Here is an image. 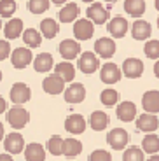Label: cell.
Here are the masks:
<instances>
[{"mask_svg":"<svg viewBox=\"0 0 159 161\" xmlns=\"http://www.w3.org/2000/svg\"><path fill=\"white\" fill-rule=\"evenodd\" d=\"M5 114H7V123L16 130L25 128L28 125V121H30V112L26 109H23L21 105H16V107L9 109Z\"/></svg>","mask_w":159,"mask_h":161,"instance_id":"cell-1","label":"cell"},{"mask_svg":"<svg viewBox=\"0 0 159 161\" xmlns=\"http://www.w3.org/2000/svg\"><path fill=\"white\" fill-rule=\"evenodd\" d=\"M33 54H32V47H16L11 54V63L14 69L21 70L26 69L30 63H33Z\"/></svg>","mask_w":159,"mask_h":161,"instance_id":"cell-2","label":"cell"},{"mask_svg":"<svg viewBox=\"0 0 159 161\" xmlns=\"http://www.w3.org/2000/svg\"><path fill=\"white\" fill-rule=\"evenodd\" d=\"M77 67H79V70L82 74H95L96 70L100 69V60L98 56H96L93 51H86L82 53L79 56V60H77Z\"/></svg>","mask_w":159,"mask_h":161,"instance_id":"cell-3","label":"cell"},{"mask_svg":"<svg viewBox=\"0 0 159 161\" xmlns=\"http://www.w3.org/2000/svg\"><path fill=\"white\" fill-rule=\"evenodd\" d=\"M107 142L114 151H123L129 142V135L124 128H112L107 133Z\"/></svg>","mask_w":159,"mask_h":161,"instance_id":"cell-4","label":"cell"},{"mask_svg":"<svg viewBox=\"0 0 159 161\" xmlns=\"http://www.w3.org/2000/svg\"><path fill=\"white\" fill-rule=\"evenodd\" d=\"M58 51H60V54H61L63 60L72 61V60H75V58L80 56V44H79V40L65 39V40H61Z\"/></svg>","mask_w":159,"mask_h":161,"instance_id":"cell-5","label":"cell"},{"mask_svg":"<svg viewBox=\"0 0 159 161\" xmlns=\"http://www.w3.org/2000/svg\"><path fill=\"white\" fill-rule=\"evenodd\" d=\"M121 77H123V69H119L115 63L108 61L100 69V79L105 84H115V82L121 80Z\"/></svg>","mask_w":159,"mask_h":161,"instance_id":"cell-6","label":"cell"},{"mask_svg":"<svg viewBox=\"0 0 159 161\" xmlns=\"http://www.w3.org/2000/svg\"><path fill=\"white\" fill-rule=\"evenodd\" d=\"M65 79L61 75H58V74H51V75H47L44 80H42V88H44V91L47 93V95H60V93H65Z\"/></svg>","mask_w":159,"mask_h":161,"instance_id":"cell-7","label":"cell"},{"mask_svg":"<svg viewBox=\"0 0 159 161\" xmlns=\"http://www.w3.org/2000/svg\"><path fill=\"white\" fill-rule=\"evenodd\" d=\"M4 147H5V151H7L9 154H19V153H23L25 147H26V145H25L23 135L18 133V131H12V133H9V135H5Z\"/></svg>","mask_w":159,"mask_h":161,"instance_id":"cell-8","label":"cell"},{"mask_svg":"<svg viewBox=\"0 0 159 161\" xmlns=\"http://www.w3.org/2000/svg\"><path fill=\"white\" fill-rule=\"evenodd\" d=\"M65 102L67 103H82L84 98H86V88H84V84H80V82H72L70 86H68L67 89H65Z\"/></svg>","mask_w":159,"mask_h":161,"instance_id":"cell-9","label":"cell"},{"mask_svg":"<svg viewBox=\"0 0 159 161\" xmlns=\"http://www.w3.org/2000/svg\"><path fill=\"white\" fill-rule=\"evenodd\" d=\"M95 33V23L91 19H77L74 23L75 40H89Z\"/></svg>","mask_w":159,"mask_h":161,"instance_id":"cell-10","label":"cell"},{"mask_svg":"<svg viewBox=\"0 0 159 161\" xmlns=\"http://www.w3.org/2000/svg\"><path fill=\"white\" fill-rule=\"evenodd\" d=\"M143 61L140 58H126L123 63V74L128 79H138L143 74Z\"/></svg>","mask_w":159,"mask_h":161,"instance_id":"cell-11","label":"cell"},{"mask_svg":"<svg viewBox=\"0 0 159 161\" xmlns=\"http://www.w3.org/2000/svg\"><path fill=\"white\" fill-rule=\"evenodd\" d=\"M136 128L143 133H154L156 130L159 128V117L157 114H149V112H143L138 116L136 119Z\"/></svg>","mask_w":159,"mask_h":161,"instance_id":"cell-12","label":"cell"},{"mask_svg":"<svg viewBox=\"0 0 159 161\" xmlns=\"http://www.w3.org/2000/svg\"><path fill=\"white\" fill-rule=\"evenodd\" d=\"M11 100L12 103H16V105H23L26 103L30 98H32V89L28 88L25 82H16V84H12L11 88Z\"/></svg>","mask_w":159,"mask_h":161,"instance_id":"cell-13","label":"cell"},{"mask_svg":"<svg viewBox=\"0 0 159 161\" xmlns=\"http://www.w3.org/2000/svg\"><path fill=\"white\" fill-rule=\"evenodd\" d=\"M115 42L114 39H110V37H101V39H98L95 42V51L96 54H98L100 58H105V60H108V58H112L115 54Z\"/></svg>","mask_w":159,"mask_h":161,"instance_id":"cell-14","label":"cell"},{"mask_svg":"<svg viewBox=\"0 0 159 161\" xmlns=\"http://www.w3.org/2000/svg\"><path fill=\"white\" fill-rule=\"evenodd\" d=\"M86 14H88V19H91L95 25H103L108 19V7L101 5L100 2H93L88 7Z\"/></svg>","mask_w":159,"mask_h":161,"instance_id":"cell-15","label":"cell"},{"mask_svg":"<svg viewBox=\"0 0 159 161\" xmlns=\"http://www.w3.org/2000/svg\"><path fill=\"white\" fill-rule=\"evenodd\" d=\"M128 19H124L123 16H115L114 19H110V23L107 25V32L110 33V37L114 39H123L124 35L128 33Z\"/></svg>","mask_w":159,"mask_h":161,"instance_id":"cell-16","label":"cell"},{"mask_svg":"<svg viewBox=\"0 0 159 161\" xmlns=\"http://www.w3.org/2000/svg\"><path fill=\"white\" fill-rule=\"evenodd\" d=\"M142 107L149 114H157L159 112V89H151L145 91L142 97Z\"/></svg>","mask_w":159,"mask_h":161,"instance_id":"cell-17","label":"cell"},{"mask_svg":"<svg viewBox=\"0 0 159 161\" xmlns=\"http://www.w3.org/2000/svg\"><path fill=\"white\" fill-rule=\"evenodd\" d=\"M115 114H117V117H119L121 121H124V123H129V121H135L136 119V114H138V110H136V105L133 103V102H121L119 105H117V109H115Z\"/></svg>","mask_w":159,"mask_h":161,"instance_id":"cell-18","label":"cell"},{"mask_svg":"<svg viewBox=\"0 0 159 161\" xmlns=\"http://www.w3.org/2000/svg\"><path fill=\"white\" fill-rule=\"evenodd\" d=\"M65 130L72 135H80L86 130V119L80 114H72L65 119Z\"/></svg>","mask_w":159,"mask_h":161,"instance_id":"cell-19","label":"cell"},{"mask_svg":"<svg viewBox=\"0 0 159 161\" xmlns=\"http://www.w3.org/2000/svg\"><path fill=\"white\" fill-rule=\"evenodd\" d=\"M152 33V26L145 19H136L131 26V35L135 40H147Z\"/></svg>","mask_w":159,"mask_h":161,"instance_id":"cell-20","label":"cell"},{"mask_svg":"<svg viewBox=\"0 0 159 161\" xmlns=\"http://www.w3.org/2000/svg\"><path fill=\"white\" fill-rule=\"evenodd\" d=\"M23 156L26 161H46V149L37 142H32L25 147Z\"/></svg>","mask_w":159,"mask_h":161,"instance_id":"cell-21","label":"cell"},{"mask_svg":"<svg viewBox=\"0 0 159 161\" xmlns=\"http://www.w3.org/2000/svg\"><path fill=\"white\" fill-rule=\"evenodd\" d=\"M52 67H54V60H52V56L49 53H40V54L35 56V60H33V69L39 74L49 72Z\"/></svg>","mask_w":159,"mask_h":161,"instance_id":"cell-22","label":"cell"},{"mask_svg":"<svg viewBox=\"0 0 159 161\" xmlns=\"http://www.w3.org/2000/svg\"><path fill=\"white\" fill-rule=\"evenodd\" d=\"M23 21L18 19V18H12V19H9L7 23H5L4 26V33H5V39L7 40H14L18 39L19 35H23Z\"/></svg>","mask_w":159,"mask_h":161,"instance_id":"cell-23","label":"cell"},{"mask_svg":"<svg viewBox=\"0 0 159 161\" xmlns=\"http://www.w3.org/2000/svg\"><path fill=\"white\" fill-rule=\"evenodd\" d=\"M79 12H80L79 5L68 2L67 5H63V7L60 9L58 19H60L61 23H72V21H77V18H79Z\"/></svg>","mask_w":159,"mask_h":161,"instance_id":"cell-24","label":"cell"},{"mask_svg":"<svg viewBox=\"0 0 159 161\" xmlns=\"http://www.w3.org/2000/svg\"><path fill=\"white\" fill-rule=\"evenodd\" d=\"M54 74L61 75L65 79V82H72L75 79V67L70 63V61H60V63L54 65Z\"/></svg>","mask_w":159,"mask_h":161,"instance_id":"cell-25","label":"cell"},{"mask_svg":"<svg viewBox=\"0 0 159 161\" xmlns=\"http://www.w3.org/2000/svg\"><path fill=\"white\" fill-rule=\"evenodd\" d=\"M89 126L95 131H103L108 126V116L103 110H95V112H91V117H89Z\"/></svg>","mask_w":159,"mask_h":161,"instance_id":"cell-26","label":"cell"},{"mask_svg":"<svg viewBox=\"0 0 159 161\" xmlns=\"http://www.w3.org/2000/svg\"><path fill=\"white\" fill-rule=\"evenodd\" d=\"M60 32V25L58 21L52 19V18H47V19L40 21V33L46 37V39H54Z\"/></svg>","mask_w":159,"mask_h":161,"instance_id":"cell-27","label":"cell"},{"mask_svg":"<svg viewBox=\"0 0 159 161\" xmlns=\"http://www.w3.org/2000/svg\"><path fill=\"white\" fill-rule=\"evenodd\" d=\"M124 11L131 18H140L145 12V0H124Z\"/></svg>","mask_w":159,"mask_h":161,"instance_id":"cell-28","label":"cell"},{"mask_svg":"<svg viewBox=\"0 0 159 161\" xmlns=\"http://www.w3.org/2000/svg\"><path fill=\"white\" fill-rule=\"evenodd\" d=\"M82 153V142L77 138H65L63 142V156L67 158H75Z\"/></svg>","mask_w":159,"mask_h":161,"instance_id":"cell-29","label":"cell"},{"mask_svg":"<svg viewBox=\"0 0 159 161\" xmlns=\"http://www.w3.org/2000/svg\"><path fill=\"white\" fill-rule=\"evenodd\" d=\"M142 149H143V153L151 154V156L157 154L159 153V137L154 135V133H147L142 140Z\"/></svg>","mask_w":159,"mask_h":161,"instance_id":"cell-30","label":"cell"},{"mask_svg":"<svg viewBox=\"0 0 159 161\" xmlns=\"http://www.w3.org/2000/svg\"><path fill=\"white\" fill-rule=\"evenodd\" d=\"M42 37L44 35L40 32H37L35 28H26L23 32V40L28 47H39L40 42H42Z\"/></svg>","mask_w":159,"mask_h":161,"instance_id":"cell-31","label":"cell"},{"mask_svg":"<svg viewBox=\"0 0 159 161\" xmlns=\"http://www.w3.org/2000/svg\"><path fill=\"white\" fill-rule=\"evenodd\" d=\"M63 142L65 138H61L60 135H52L47 140V151L52 156H63Z\"/></svg>","mask_w":159,"mask_h":161,"instance_id":"cell-32","label":"cell"},{"mask_svg":"<svg viewBox=\"0 0 159 161\" xmlns=\"http://www.w3.org/2000/svg\"><path fill=\"white\" fill-rule=\"evenodd\" d=\"M123 161H145V153H143V149H140L136 145H131V147L124 149Z\"/></svg>","mask_w":159,"mask_h":161,"instance_id":"cell-33","label":"cell"},{"mask_svg":"<svg viewBox=\"0 0 159 161\" xmlns=\"http://www.w3.org/2000/svg\"><path fill=\"white\" fill-rule=\"evenodd\" d=\"M100 100H101V103H103L105 107H114V105H117V102H119V93L112 88H107V89L101 91Z\"/></svg>","mask_w":159,"mask_h":161,"instance_id":"cell-34","label":"cell"},{"mask_svg":"<svg viewBox=\"0 0 159 161\" xmlns=\"http://www.w3.org/2000/svg\"><path fill=\"white\" fill-rule=\"evenodd\" d=\"M143 53H145V56L151 58V60H159V40L157 39L147 40L145 46H143Z\"/></svg>","mask_w":159,"mask_h":161,"instance_id":"cell-35","label":"cell"},{"mask_svg":"<svg viewBox=\"0 0 159 161\" xmlns=\"http://www.w3.org/2000/svg\"><path fill=\"white\" fill-rule=\"evenodd\" d=\"M16 9V0H0V18H12Z\"/></svg>","mask_w":159,"mask_h":161,"instance_id":"cell-36","label":"cell"},{"mask_svg":"<svg viewBox=\"0 0 159 161\" xmlns=\"http://www.w3.org/2000/svg\"><path fill=\"white\" fill-rule=\"evenodd\" d=\"M49 4H51V0H30L28 9H30L32 14H42L49 9Z\"/></svg>","mask_w":159,"mask_h":161,"instance_id":"cell-37","label":"cell"},{"mask_svg":"<svg viewBox=\"0 0 159 161\" xmlns=\"http://www.w3.org/2000/svg\"><path fill=\"white\" fill-rule=\"evenodd\" d=\"M89 161H112V154L105 149H96L89 154Z\"/></svg>","mask_w":159,"mask_h":161,"instance_id":"cell-38","label":"cell"},{"mask_svg":"<svg viewBox=\"0 0 159 161\" xmlns=\"http://www.w3.org/2000/svg\"><path fill=\"white\" fill-rule=\"evenodd\" d=\"M11 44H9L7 40H0V61L2 60H7L11 58Z\"/></svg>","mask_w":159,"mask_h":161,"instance_id":"cell-39","label":"cell"},{"mask_svg":"<svg viewBox=\"0 0 159 161\" xmlns=\"http://www.w3.org/2000/svg\"><path fill=\"white\" fill-rule=\"evenodd\" d=\"M7 112V102H5V98L0 97V114Z\"/></svg>","mask_w":159,"mask_h":161,"instance_id":"cell-40","label":"cell"},{"mask_svg":"<svg viewBox=\"0 0 159 161\" xmlns=\"http://www.w3.org/2000/svg\"><path fill=\"white\" fill-rule=\"evenodd\" d=\"M0 161H14V159H12V156H11V154H0Z\"/></svg>","mask_w":159,"mask_h":161,"instance_id":"cell-41","label":"cell"},{"mask_svg":"<svg viewBox=\"0 0 159 161\" xmlns=\"http://www.w3.org/2000/svg\"><path fill=\"white\" fill-rule=\"evenodd\" d=\"M154 75H156V77H157V79H159V60H157V61H156V63H154Z\"/></svg>","mask_w":159,"mask_h":161,"instance_id":"cell-42","label":"cell"},{"mask_svg":"<svg viewBox=\"0 0 159 161\" xmlns=\"http://www.w3.org/2000/svg\"><path fill=\"white\" fill-rule=\"evenodd\" d=\"M51 2H52L54 5H65V4L68 2V0H51Z\"/></svg>","mask_w":159,"mask_h":161,"instance_id":"cell-43","label":"cell"},{"mask_svg":"<svg viewBox=\"0 0 159 161\" xmlns=\"http://www.w3.org/2000/svg\"><path fill=\"white\" fill-rule=\"evenodd\" d=\"M5 138V131H4V125L0 123V140H4Z\"/></svg>","mask_w":159,"mask_h":161,"instance_id":"cell-44","label":"cell"},{"mask_svg":"<svg viewBox=\"0 0 159 161\" xmlns=\"http://www.w3.org/2000/svg\"><path fill=\"white\" fill-rule=\"evenodd\" d=\"M147 161H159V154H152V156L149 158Z\"/></svg>","mask_w":159,"mask_h":161,"instance_id":"cell-45","label":"cell"},{"mask_svg":"<svg viewBox=\"0 0 159 161\" xmlns=\"http://www.w3.org/2000/svg\"><path fill=\"white\" fill-rule=\"evenodd\" d=\"M154 7L159 11V0H154Z\"/></svg>","mask_w":159,"mask_h":161,"instance_id":"cell-46","label":"cell"},{"mask_svg":"<svg viewBox=\"0 0 159 161\" xmlns=\"http://www.w3.org/2000/svg\"><path fill=\"white\" fill-rule=\"evenodd\" d=\"M107 4H115V2H119V0H105Z\"/></svg>","mask_w":159,"mask_h":161,"instance_id":"cell-47","label":"cell"},{"mask_svg":"<svg viewBox=\"0 0 159 161\" xmlns=\"http://www.w3.org/2000/svg\"><path fill=\"white\" fill-rule=\"evenodd\" d=\"M82 2H86V4H93V2H96V0H82Z\"/></svg>","mask_w":159,"mask_h":161,"instance_id":"cell-48","label":"cell"},{"mask_svg":"<svg viewBox=\"0 0 159 161\" xmlns=\"http://www.w3.org/2000/svg\"><path fill=\"white\" fill-rule=\"evenodd\" d=\"M0 28H2V19H0Z\"/></svg>","mask_w":159,"mask_h":161,"instance_id":"cell-49","label":"cell"},{"mask_svg":"<svg viewBox=\"0 0 159 161\" xmlns=\"http://www.w3.org/2000/svg\"><path fill=\"white\" fill-rule=\"evenodd\" d=\"M0 80H2V72H0Z\"/></svg>","mask_w":159,"mask_h":161,"instance_id":"cell-50","label":"cell"},{"mask_svg":"<svg viewBox=\"0 0 159 161\" xmlns=\"http://www.w3.org/2000/svg\"><path fill=\"white\" fill-rule=\"evenodd\" d=\"M157 26H159V18H157Z\"/></svg>","mask_w":159,"mask_h":161,"instance_id":"cell-51","label":"cell"},{"mask_svg":"<svg viewBox=\"0 0 159 161\" xmlns=\"http://www.w3.org/2000/svg\"><path fill=\"white\" fill-rule=\"evenodd\" d=\"M67 161H72V159H67Z\"/></svg>","mask_w":159,"mask_h":161,"instance_id":"cell-52","label":"cell"}]
</instances>
